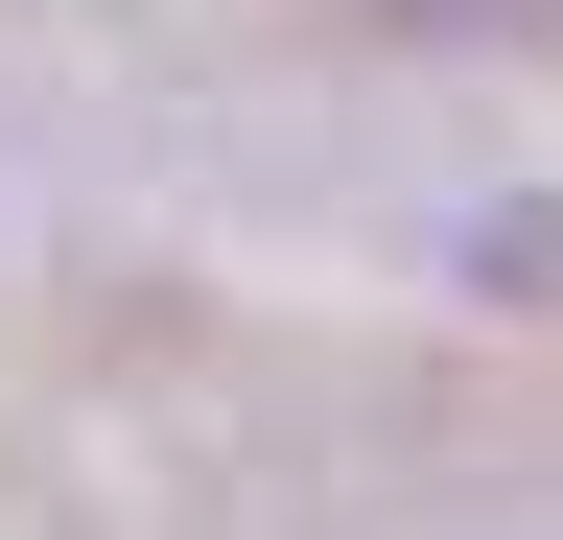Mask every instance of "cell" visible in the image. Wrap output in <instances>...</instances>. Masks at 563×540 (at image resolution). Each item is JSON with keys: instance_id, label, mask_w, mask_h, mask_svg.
<instances>
[{"instance_id": "1", "label": "cell", "mask_w": 563, "mask_h": 540, "mask_svg": "<svg viewBox=\"0 0 563 540\" xmlns=\"http://www.w3.org/2000/svg\"><path fill=\"white\" fill-rule=\"evenodd\" d=\"M376 24H563V0H376Z\"/></svg>"}]
</instances>
